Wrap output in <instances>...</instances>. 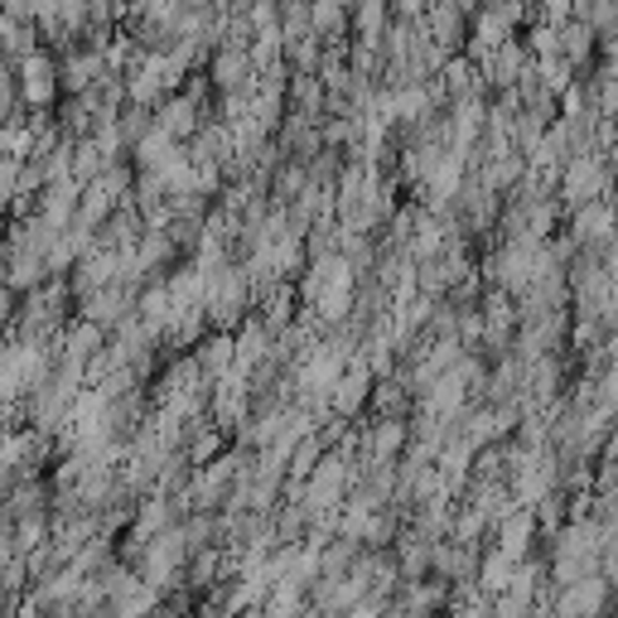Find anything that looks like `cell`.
Masks as SVG:
<instances>
[{"mask_svg":"<svg viewBox=\"0 0 618 618\" xmlns=\"http://www.w3.org/2000/svg\"><path fill=\"white\" fill-rule=\"evenodd\" d=\"M54 126H59V136H63V140H83V136H92V126H97V116L87 112V102H83V97H69V102H63V107H59Z\"/></svg>","mask_w":618,"mask_h":618,"instance_id":"cell-18","label":"cell"},{"mask_svg":"<svg viewBox=\"0 0 618 618\" xmlns=\"http://www.w3.org/2000/svg\"><path fill=\"white\" fill-rule=\"evenodd\" d=\"M493 546L503 551L507 561H527L532 556V542H536V512L532 507H512V512H503V517L493 522Z\"/></svg>","mask_w":618,"mask_h":618,"instance_id":"cell-6","label":"cell"},{"mask_svg":"<svg viewBox=\"0 0 618 618\" xmlns=\"http://www.w3.org/2000/svg\"><path fill=\"white\" fill-rule=\"evenodd\" d=\"M387 10L397 20H420V10H426V0H387Z\"/></svg>","mask_w":618,"mask_h":618,"instance_id":"cell-23","label":"cell"},{"mask_svg":"<svg viewBox=\"0 0 618 618\" xmlns=\"http://www.w3.org/2000/svg\"><path fill=\"white\" fill-rule=\"evenodd\" d=\"M556 193H561L556 203H565V208L604 199V193H609V155H595V150L570 155V160L556 169Z\"/></svg>","mask_w":618,"mask_h":618,"instance_id":"cell-1","label":"cell"},{"mask_svg":"<svg viewBox=\"0 0 618 618\" xmlns=\"http://www.w3.org/2000/svg\"><path fill=\"white\" fill-rule=\"evenodd\" d=\"M116 130H122V140H126V150H130L150 130V112L146 107H130V102H126V107L116 112Z\"/></svg>","mask_w":618,"mask_h":618,"instance_id":"cell-21","label":"cell"},{"mask_svg":"<svg viewBox=\"0 0 618 618\" xmlns=\"http://www.w3.org/2000/svg\"><path fill=\"white\" fill-rule=\"evenodd\" d=\"M338 618H383V604H373V599H363V604H353V609H344Z\"/></svg>","mask_w":618,"mask_h":618,"instance_id":"cell-24","label":"cell"},{"mask_svg":"<svg viewBox=\"0 0 618 618\" xmlns=\"http://www.w3.org/2000/svg\"><path fill=\"white\" fill-rule=\"evenodd\" d=\"M595 39H599V34L589 30L585 20H565V24H556V54L570 63L575 73H580L585 63L595 59Z\"/></svg>","mask_w":618,"mask_h":618,"instance_id":"cell-14","label":"cell"},{"mask_svg":"<svg viewBox=\"0 0 618 618\" xmlns=\"http://www.w3.org/2000/svg\"><path fill=\"white\" fill-rule=\"evenodd\" d=\"M10 69H15L20 107L49 112V107H54V102L63 97V92H59V59L49 54V49H34V54H24L20 63H10Z\"/></svg>","mask_w":618,"mask_h":618,"instance_id":"cell-2","label":"cell"},{"mask_svg":"<svg viewBox=\"0 0 618 618\" xmlns=\"http://www.w3.org/2000/svg\"><path fill=\"white\" fill-rule=\"evenodd\" d=\"M512 565L517 561H507L497 546L483 551V561H473V585H479V595H489V599L503 595L507 580H512Z\"/></svg>","mask_w":618,"mask_h":618,"instance_id":"cell-16","label":"cell"},{"mask_svg":"<svg viewBox=\"0 0 618 618\" xmlns=\"http://www.w3.org/2000/svg\"><path fill=\"white\" fill-rule=\"evenodd\" d=\"M102 73H112V69L102 63L97 49L69 44V49H63V59H59V92H69V97H83V92L97 83Z\"/></svg>","mask_w":618,"mask_h":618,"instance_id":"cell-7","label":"cell"},{"mask_svg":"<svg viewBox=\"0 0 618 618\" xmlns=\"http://www.w3.org/2000/svg\"><path fill=\"white\" fill-rule=\"evenodd\" d=\"M208 83L218 92H252L256 69H252V59H247V49H218V54L208 59Z\"/></svg>","mask_w":618,"mask_h":618,"instance_id":"cell-10","label":"cell"},{"mask_svg":"<svg viewBox=\"0 0 618 618\" xmlns=\"http://www.w3.org/2000/svg\"><path fill=\"white\" fill-rule=\"evenodd\" d=\"M179 150H184L179 140H169L165 130L150 122V130H146V136H140L136 146H130V155H136V175H160V169H165L169 160H175Z\"/></svg>","mask_w":618,"mask_h":618,"instance_id":"cell-13","label":"cell"},{"mask_svg":"<svg viewBox=\"0 0 618 618\" xmlns=\"http://www.w3.org/2000/svg\"><path fill=\"white\" fill-rule=\"evenodd\" d=\"M193 363H199V373L208 377V383H218L222 373H232V334H228V328H213L208 338H199Z\"/></svg>","mask_w":618,"mask_h":618,"instance_id":"cell-15","label":"cell"},{"mask_svg":"<svg viewBox=\"0 0 618 618\" xmlns=\"http://www.w3.org/2000/svg\"><path fill=\"white\" fill-rule=\"evenodd\" d=\"M527 54H532V59H546V54H556V24H542V20H532V30H527Z\"/></svg>","mask_w":618,"mask_h":618,"instance_id":"cell-22","label":"cell"},{"mask_svg":"<svg viewBox=\"0 0 618 618\" xmlns=\"http://www.w3.org/2000/svg\"><path fill=\"white\" fill-rule=\"evenodd\" d=\"M367 391H373V373H367V363L353 353V358L344 363V373L334 377V387H328V411L353 420L367 406Z\"/></svg>","mask_w":618,"mask_h":618,"instance_id":"cell-5","label":"cell"},{"mask_svg":"<svg viewBox=\"0 0 618 618\" xmlns=\"http://www.w3.org/2000/svg\"><path fill=\"white\" fill-rule=\"evenodd\" d=\"M532 69H536V83H542V87L551 92V97H561V92H565V87H570V83H575V77H580V73H575V69H570V63H565L561 54H546V59H532Z\"/></svg>","mask_w":618,"mask_h":618,"instance_id":"cell-20","label":"cell"},{"mask_svg":"<svg viewBox=\"0 0 618 618\" xmlns=\"http://www.w3.org/2000/svg\"><path fill=\"white\" fill-rule=\"evenodd\" d=\"M527 63H532V54H527V44H517V39H503V44L493 49L489 59L479 63V73H483V83L489 87H517V77L527 73Z\"/></svg>","mask_w":618,"mask_h":618,"instance_id":"cell-8","label":"cell"},{"mask_svg":"<svg viewBox=\"0 0 618 618\" xmlns=\"http://www.w3.org/2000/svg\"><path fill=\"white\" fill-rule=\"evenodd\" d=\"M406 450V420L401 416H377L373 426H363L358 436V469L363 464H397Z\"/></svg>","mask_w":618,"mask_h":618,"instance_id":"cell-3","label":"cell"},{"mask_svg":"<svg viewBox=\"0 0 618 618\" xmlns=\"http://www.w3.org/2000/svg\"><path fill=\"white\" fill-rule=\"evenodd\" d=\"M77 193H83V184H77V179L44 184V189H39V203H34V213L44 218L54 232H63V228H69V222L77 218Z\"/></svg>","mask_w":618,"mask_h":618,"instance_id":"cell-11","label":"cell"},{"mask_svg":"<svg viewBox=\"0 0 618 618\" xmlns=\"http://www.w3.org/2000/svg\"><path fill=\"white\" fill-rule=\"evenodd\" d=\"M609 232H614V213L604 199L570 208V242L575 247H609Z\"/></svg>","mask_w":618,"mask_h":618,"instance_id":"cell-12","label":"cell"},{"mask_svg":"<svg viewBox=\"0 0 618 618\" xmlns=\"http://www.w3.org/2000/svg\"><path fill=\"white\" fill-rule=\"evenodd\" d=\"M387 20H391L387 0H353V10H348V30L358 39H367V44H377V39H383Z\"/></svg>","mask_w":618,"mask_h":618,"instance_id":"cell-17","label":"cell"},{"mask_svg":"<svg viewBox=\"0 0 618 618\" xmlns=\"http://www.w3.org/2000/svg\"><path fill=\"white\" fill-rule=\"evenodd\" d=\"M203 116H208V107L199 97H189V92H169V97H160V107L150 112V122L165 130L169 140H193V130L203 126Z\"/></svg>","mask_w":618,"mask_h":618,"instance_id":"cell-4","label":"cell"},{"mask_svg":"<svg viewBox=\"0 0 618 618\" xmlns=\"http://www.w3.org/2000/svg\"><path fill=\"white\" fill-rule=\"evenodd\" d=\"M184 10H213V0H179Z\"/></svg>","mask_w":618,"mask_h":618,"instance_id":"cell-25","label":"cell"},{"mask_svg":"<svg viewBox=\"0 0 618 618\" xmlns=\"http://www.w3.org/2000/svg\"><path fill=\"white\" fill-rule=\"evenodd\" d=\"M107 169V160H102V150L92 146V140L83 136V140H69V175L77 179V184H92Z\"/></svg>","mask_w":618,"mask_h":618,"instance_id":"cell-19","label":"cell"},{"mask_svg":"<svg viewBox=\"0 0 618 618\" xmlns=\"http://www.w3.org/2000/svg\"><path fill=\"white\" fill-rule=\"evenodd\" d=\"M102 344H107V328L102 324H92V320H63V328H59V358H73V363H92L102 353Z\"/></svg>","mask_w":618,"mask_h":618,"instance_id":"cell-9","label":"cell"}]
</instances>
